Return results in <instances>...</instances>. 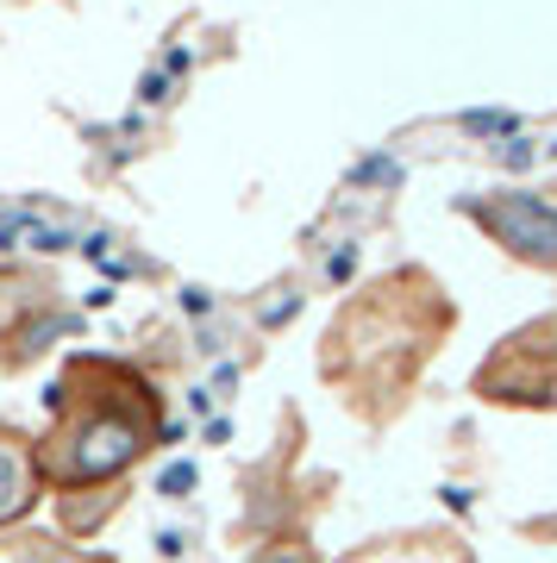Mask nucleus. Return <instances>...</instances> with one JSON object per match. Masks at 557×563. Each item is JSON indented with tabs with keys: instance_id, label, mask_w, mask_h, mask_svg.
Wrapping results in <instances>:
<instances>
[{
	"instance_id": "nucleus-1",
	"label": "nucleus",
	"mask_w": 557,
	"mask_h": 563,
	"mask_svg": "<svg viewBox=\"0 0 557 563\" xmlns=\"http://www.w3.org/2000/svg\"><path fill=\"white\" fill-rule=\"evenodd\" d=\"M163 439V401L157 388L132 376L125 363H69L57 388V426L39 444V476L63 495L100 488L125 476L139 457H151Z\"/></svg>"
},
{
	"instance_id": "nucleus-2",
	"label": "nucleus",
	"mask_w": 557,
	"mask_h": 563,
	"mask_svg": "<svg viewBox=\"0 0 557 563\" xmlns=\"http://www.w3.org/2000/svg\"><path fill=\"white\" fill-rule=\"evenodd\" d=\"M463 213L489 232V239L507 251V257L533 263V269H557V207L538 201V195H482V201H463Z\"/></svg>"
},
{
	"instance_id": "nucleus-3",
	"label": "nucleus",
	"mask_w": 557,
	"mask_h": 563,
	"mask_svg": "<svg viewBox=\"0 0 557 563\" xmlns=\"http://www.w3.org/2000/svg\"><path fill=\"white\" fill-rule=\"evenodd\" d=\"M39 444L20 439L13 426H0V526L20 520L25 507L39 501Z\"/></svg>"
},
{
	"instance_id": "nucleus-4",
	"label": "nucleus",
	"mask_w": 557,
	"mask_h": 563,
	"mask_svg": "<svg viewBox=\"0 0 557 563\" xmlns=\"http://www.w3.org/2000/svg\"><path fill=\"white\" fill-rule=\"evenodd\" d=\"M0 563H107V558H81L63 539L44 532H0Z\"/></svg>"
},
{
	"instance_id": "nucleus-5",
	"label": "nucleus",
	"mask_w": 557,
	"mask_h": 563,
	"mask_svg": "<svg viewBox=\"0 0 557 563\" xmlns=\"http://www.w3.org/2000/svg\"><path fill=\"white\" fill-rule=\"evenodd\" d=\"M258 563H314V551H301V544H276V551H263Z\"/></svg>"
}]
</instances>
